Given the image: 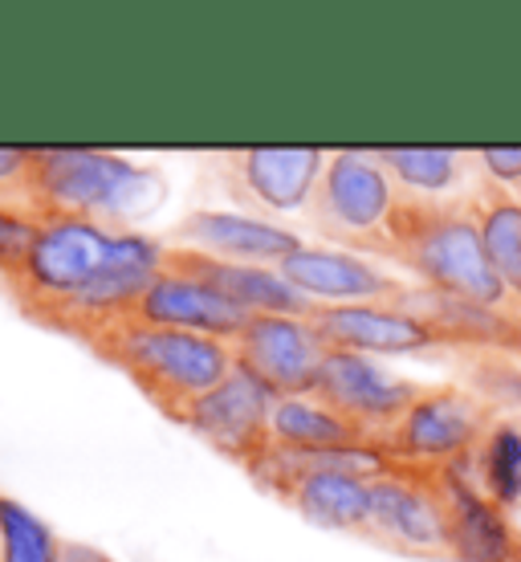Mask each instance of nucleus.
<instances>
[{
  "label": "nucleus",
  "instance_id": "f257e3e1",
  "mask_svg": "<svg viewBox=\"0 0 521 562\" xmlns=\"http://www.w3.org/2000/svg\"><path fill=\"white\" fill-rule=\"evenodd\" d=\"M387 261H399L416 285L480 306H518L494 273L468 200H408L395 209ZM521 310V306H518Z\"/></svg>",
  "mask_w": 521,
  "mask_h": 562
},
{
  "label": "nucleus",
  "instance_id": "f03ea898",
  "mask_svg": "<svg viewBox=\"0 0 521 562\" xmlns=\"http://www.w3.org/2000/svg\"><path fill=\"white\" fill-rule=\"evenodd\" d=\"M168 183L156 168L94 147H33L29 209L45 216H86L111 228H131L156 212Z\"/></svg>",
  "mask_w": 521,
  "mask_h": 562
},
{
  "label": "nucleus",
  "instance_id": "7ed1b4c3",
  "mask_svg": "<svg viewBox=\"0 0 521 562\" xmlns=\"http://www.w3.org/2000/svg\"><path fill=\"white\" fill-rule=\"evenodd\" d=\"M90 342L102 359H111L118 371H127L131 383L143 395H151L168 416H175L183 404H192L196 395L216 387L237 367L233 342L168 330V326H151L139 318L111 326Z\"/></svg>",
  "mask_w": 521,
  "mask_h": 562
},
{
  "label": "nucleus",
  "instance_id": "20e7f679",
  "mask_svg": "<svg viewBox=\"0 0 521 562\" xmlns=\"http://www.w3.org/2000/svg\"><path fill=\"white\" fill-rule=\"evenodd\" d=\"M404 204L395 180L375 151H326V168L310 204V221L339 249L363 257H387L395 209Z\"/></svg>",
  "mask_w": 521,
  "mask_h": 562
},
{
  "label": "nucleus",
  "instance_id": "39448f33",
  "mask_svg": "<svg viewBox=\"0 0 521 562\" xmlns=\"http://www.w3.org/2000/svg\"><path fill=\"white\" fill-rule=\"evenodd\" d=\"M118 228L86 221V216H37V233L25 254V266L9 281L25 310L42 323H54L73 297L82 294L90 281L106 266Z\"/></svg>",
  "mask_w": 521,
  "mask_h": 562
},
{
  "label": "nucleus",
  "instance_id": "423d86ee",
  "mask_svg": "<svg viewBox=\"0 0 521 562\" xmlns=\"http://www.w3.org/2000/svg\"><path fill=\"white\" fill-rule=\"evenodd\" d=\"M494 420V404L468 387H420L408 412L380 436V445L395 464L437 473L444 464L473 457Z\"/></svg>",
  "mask_w": 521,
  "mask_h": 562
},
{
  "label": "nucleus",
  "instance_id": "0eeeda50",
  "mask_svg": "<svg viewBox=\"0 0 521 562\" xmlns=\"http://www.w3.org/2000/svg\"><path fill=\"white\" fill-rule=\"evenodd\" d=\"M168 266V245L135 228H118L111 245L106 266L99 269V278L86 285L82 294L73 297L70 306L57 314V330H73V335L99 338L102 330L127 323L135 306H139L143 290L159 278V269Z\"/></svg>",
  "mask_w": 521,
  "mask_h": 562
},
{
  "label": "nucleus",
  "instance_id": "6e6552de",
  "mask_svg": "<svg viewBox=\"0 0 521 562\" xmlns=\"http://www.w3.org/2000/svg\"><path fill=\"white\" fill-rule=\"evenodd\" d=\"M366 538L408 559H449V526L437 477L408 464H392L387 473L371 477Z\"/></svg>",
  "mask_w": 521,
  "mask_h": 562
},
{
  "label": "nucleus",
  "instance_id": "1a4fd4ad",
  "mask_svg": "<svg viewBox=\"0 0 521 562\" xmlns=\"http://www.w3.org/2000/svg\"><path fill=\"white\" fill-rule=\"evenodd\" d=\"M278 395L269 392L265 383L257 380L253 371L233 367L225 380L196 395L192 404H183L171 420L183 424L192 436H200L208 449L237 464H249L261 457L269 445V412H273Z\"/></svg>",
  "mask_w": 521,
  "mask_h": 562
},
{
  "label": "nucleus",
  "instance_id": "9d476101",
  "mask_svg": "<svg viewBox=\"0 0 521 562\" xmlns=\"http://www.w3.org/2000/svg\"><path fill=\"white\" fill-rule=\"evenodd\" d=\"M432 477L444 502L452 562H521V526L480 490L473 457L444 464Z\"/></svg>",
  "mask_w": 521,
  "mask_h": 562
},
{
  "label": "nucleus",
  "instance_id": "9b49d317",
  "mask_svg": "<svg viewBox=\"0 0 521 562\" xmlns=\"http://www.w3.org/2000/svg\"><path fill=\"white\" fill-rule=\"evenodd\" d=\"M237 367L253 371L273 395H310L326 342L314 330L310 314H257L233 342Z\"/></svg>",
  "mask_w": 521,
  "mask_h": 562
},
{
  "label": "nucleus",
  "instance_id": "f8f14e48",
  "mask_svg": "<svg viewBox=\"0 0 521 562\" xmlns=\"http://www.w3.org/2000/svg\"><path fill=\"white\" fill-rule=\"evenodd\" d=\"M314 395L322 404H330L339 416H347L351 424H359L371 440H380L408 412L411 400L420 395V383L395 375V371H387V367L366 359V355L326 351Z\"/></svg>",
  "mask_w": 521,
  "mask_h": 562
},
{
  "label": "nucleus",
  "instance_id": "ddd939ff",
  "mask_svg": "<svg viewBox=\"0 0 521 562\" xmlns=\"http://www.w3.org/2000/svg\"><path fill=\"white\" fill-rule=\"evenodd\" d=\"M278 269L314 310L395 302L411 285V281L395 278L383 266H375L371 257L339 249V245H314V240H302Z\"/></svg>",
  "mask_w": 521,
  "mask_h": 562
},
{
  "label": "nucleus",
  "instance_id": "4468645a",
  "mask_svg": "<svg viewBox=\"0 0 521 562\" xmlns=\"http://www.w3.org/2000/svg\"><path fill=\"white\" fill-rule=\"evenodd\" d=\"M392 306L416 314L440 347L473 355H501V359H521V310L518 306H480L465 297H449L423 285H408Z\"/></svg>",
  "mask_w": 521,
  "mask_h": 562
},
{
  "label": "nucleus",
  "instance_id": "2eb2a0df",
  "mask_svg": "<svg viewBox=\"0 0 521 562\" xmlns=\"http://www.w3.org/2000/svg\"><path fill=\"white\" fill-rule=\"evenodd\" d=\"M326 168L322 147H245L228 155V180L253 209L273 216L310 212Z\"/></svg>",
  "mask_w": 521,
  "mask_h": 562
},
{
  "label": "nucleus",
  "instance_id": "dca6fc26",
  "mask_svg": "<svg viewBox=\"0 0 521 562\" xmlns=\"http://www.w3.org/2000/svg\"><path fill=\"white\" fill-rule=\"evenodd\" d=\"M310 323L326 351L366 355V359H383V355H423L437 351L440 342L428 326L408 314V310L392 306V302H366V306H318L310 310Z\"/></svg>",
  "mask_w": 521,
  "mask_h": 562
},
{
  "label": "nucleus",
  "instance_id": "f3484780",
  "mask_svg": "<svg viewBox=\"0 0 521 562\" xmlns=\"http://www.w3.org/2000/svg\"><path fill=\"white\" fill-rule=\"evenodd\" d=\"M131 318L168 326V330H188V335H208L220 342H237V335L249 323V314H240L233 302H225L212 290L208 281H200L196 273H188L180 266L159 269V278L143 290Z\"/></svg>",
  "mask_w": 521,
  "mask_h": 562
},
{
  "label": "nucleus",
  "instance_id": "a211bd4d",
  "mask_svg": "<svg viewBox=\"0 0 521 562\" xmlns=\"http://www.w3.org/2000/svg\"><path fill=\"white\" fill-rule=\"evenodd\" d=\"M175 245L220 257V261H240V266H282L285 257L302 245V237L290 233L285 225L257 216V212L196 209L180 221Z\"/></svg>",
  "mask_w": 521,
  "mask_h": 562
},
{
  "label": "nucleus",
  "instance_id": "6ab92c4d",
  "mask_svg": "<svg viewBox=\"0 0 521 562\" xmlns=\"http://www.w3.org/2000/svg\"><path fill=\"white\" fill-rule=\"evenodd\" d=\"M168 266H180L188 273H196L200 281H208L216 294L233 302L240 314H310V302L297 294L285 281L278 266H240V261H220V257L196 254V249H180L168 245Z\"/></svg>",
  "mask_w": 521,
  "mask_h": 562
},
{
  "label": "nucleus",
  "instance_id": "aec40b11",
  "mask_svg": "<svg viewBox=\"0 0 521 562\" xmlns=\"http://www.w3.org/2000/svg\"><path fill=\"white\" fill-rule=\"evenodd\" d=\"M282 502L294 506V514L335 535H363L371 521V481L335 473V469H302L278 490Z\"/></svg>",
  "mask_w": 521,
  "mask_h": 562
},
{
  "label": "nucleus",
  "instance_id": "412c9836",
  "mask_svg": "<svg viewBox=\"0 0 521 562\" xmlns=\"http://www.w3.org/2000/svg\"><path fill=\"white\" fill-rule=\"evenodd\" d=\"M375 155L395 180L399 196L408 200L468 196L465 183L477 180L473 151H456V147H387V151Z\"/></svg>",
  "mask_w": 521,
  "mask_h": 562
},
{
  "label": "nucleus",
  "instance_id": "4be33fe9",
  "mask_svg": "<svg viewBox=\"0 0 521 562\" xmlns=\"http://www.w3.org/2000/svg\"><path fill=\"white\" fill-rule=\"evenodd\" d=\"M465 200L473 221H477L489 266L501 278L506 294L521 306V196H513L509 188H497L485 176H477Z\"/></svg>",
  "mask_w": 521,
  "mask_h": 562
},
{
  "label": "nucleus",
  "instance_id": "5701e85b",
  "mask_svg": "<svg viewBox=\"0 0 521 562\" xmlns=\"http://www.w3.org/2000/svg\"><path fill=\"white\" fill-rule=\"evenodd\" d=\"M371 436L351 424L347 416L322 404L318 395H278L273 412H269V445L297 452H322V449H347V445H363Z\"/></svg>",
  "mask_w": 521,
  "mask_h": 562
},
{
  "label": "nucleus",
  "instance_id": "b1692460",
  "mask_svg": "<svg viewBox=\"0 0 521 562\" xmlns=\"http://www.w3.org/2000/svg\"><path fill=\"white\" fill-rule=\"evenodd\" d=\"M480 490L494 497L501 509L521 506V424L497 416L485 432L480 449L473 452Z\"/></svg>",
  "mask_w": 521,
  "mask_h": 562
},
{
  "label": "nucleus",
  "instance_id": "393cba45",
  "mask_svg": "<svg viewBox=\"0 0 521 562\" xmlns=\"http://www.w3.org/2000/svg\"><path fill=\"white\" fill-rule=\"evenodd\" d=\"M61 538L25 502L0 493V562H57Z\"/></svg>",
  "mask_w": 521,
  "mask_h": 562
},
{
  "label": "nucleus",
  "instance_id": "a878e982",
  "mask_svg": "<svg viewBox=\"0 0 521 562\" xmlns=\"http://www.w3.org/2000/svg\"><path fill=\"white\" fill-rule=\"evenodd\" d=\"M468 392L480 395L485 404H494L497 412H521V363L501 359V355H477L468 363Z\"/></svg>",
  "mask_w": 521,
  "mask_h": 562
},
{
  "label": "nucleus",
  "instance_id": "bb28decb",
  "mask_svg": "<svg viewBox=\"0 0 521 562\" xmlns=\"http://www.w3.org/2000/svg\"><path fill=\"white\" fill-rule=\"evenodd\" d=\"M37 233V212L29 204H9L0 200V278L13 281L25 266V254Z\"/></svg>",
  "mask_w": 521,
  "mask_h": 562
},
{
  "label": "nucleus",
  "instance_id": "cd10ccee",
  "mask_svg": "<svg viewBox=\"0 0 521 562\" xmlns=\"http://www.w3.org/2000/svg\"><path fill=\"white\" fill-rule=\"evenodd\" d=\"M473 159H477V176L521 196V147H480L473 151Z\"/></svg>",
  "mask_w": 521,
  "mask_h": 562
},
{
  "label": "nucleus",
  "instance_id": "c85d7f7f",
  "mask_svg": "<svg viewBox=\"0 0 521 562\" xmlns=\"http://www.w3.org/2000/svg\"><path fill=\"white\" fill-rule=\"evenodd\" d=\"M29 164L33 147H0V200L29 204Z\"/></svg>",
  "mask_w": 521,
  "mask_h": 562
},
{
  "label": "nucleus",
  "instance_id": "c756f323",
  "mask_svg": "<svg viewBox=\"0 0 521 562\" xmlns=\"http://www.w3.org/2000/svg\"><path fill=\"white\" fill-rule=\"evenodd\" d=\"M57 562H114L106 550L90 547V542H61V559Z\"/></svg>",
  "mask_w": 521,
  "mask_h": 562
}]
</instances>
